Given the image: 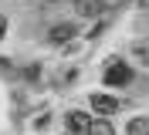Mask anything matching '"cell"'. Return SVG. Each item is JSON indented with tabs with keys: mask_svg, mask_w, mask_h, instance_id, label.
<instances>
[{
	"mask_svg": "<svg viewBox=\"0 0 149 135\" xmlns=\"http://www.w3.org/2000/svg\"><path fill=\"white\" fill-rule=\"evenodd\" d=\"M129 81H132V68H129V64H122L119 57H112L109 68H105V84L122 88V84H129Z\"/></svg>",
	"mask_w": 149,
	"mask_h": 135,
	"instance_id": "cell-1",
	"label": "cell"
},
{
	"mask_svg": "<svg viewBox=\"0 0 149 135\" xmlns=\"http://www.w3.org/2000/svg\"><path fill=\"white\" fill-rule=\"evenodd\" d=\"M65 125H68V132H71V135H88V128H92V118L85 115V111H68Z\"/></svg>",
	"mask_w": 149,
	"mask_h": 135,
	"instance_id": "cell-2",
	"label": "cell"
},
{
	"mask_svg": "<svg viewBox=\"0 0 149 135\" xmlns=\"http://www.w3.org/2000/svg\"><path fill=\"white\" fill-rule=\"evenodd\" d=\"M92 108L98 111V115H115V111H119V101L109 98V95H102V91H95L92 95Z\"/></svg>",
	"mask_w": 149,
	"mask_h": 135,
	"instance_id": "cell-3",
	"label": "cell"
},
{
	"mask_svg": "<svg viewBox=\"0 0 149 135\" xmlns=\"http://www.w3.org/2000/svg\"><path fill=\"white\" fill-rule=\"evenodd\" d=\"M71 37H74V27H71V24H58L54 30H51V44L61 47V44H68Z\"/></svg>",
	"mask_w": 149,
	"mask_h": 135,
	"instance_id": "cell-4",
	"label": "cell"
},
{
	"mask_svg": "<svg viewBox=\"0 0 149 135\" xmlns=\"http://www.w3.org/2000/svg\"><path fill=\"white\" fill-rule=\"evenodd\" d=\"M78 10H81L85 17H98V14H102V3H98V0H78Z\"/></svg>",
	"mask_w": 149,
	"mask_h": 135,
	"instance_id": "cell-5",
	"label": "cell"
},
{
	"mask_svg": "<svg viewBox=\"0 0 149 135\" xmlns=\"http://www.w3.org/2000/svg\"><path fill=\"white\" fill-rule=\"evenodd\" d=\"M125 135H149V118H132Z\"/></svg>",
	"mask_w": 149,
	"mask_h": 135,
	"instance_id": "cell-6",
	"label": "cell"
},
{
	"mask_svg": "<svg viewBox=\"0 0 149 135\" xmlns=\"http://www.w3.org/2000/svg\"><path fill=\"white\" fill-rule=\"evenodd\" d=\"M88 135H115V132H112V125L105 122V115H102L98 122L92 118V128H88Z\"/></svg>",
	"mask_w": 149,
	"mask_h": 135,
	"instance_id": "cell-7",
	"label": "cell"
},
{
	"mask_svg": "<svg viewBox=\"0 0 149 135\" xmlns=\"http://www.w3.org/2000/svg\"><path fill=\"white\" fill-rule=\"evenodd\" d=\"M132 54H136L142 64H149V41H136V44H132Z\"/></svg>",
	"mask_w": 149,
	"mask_h": 135,
	"instance_id": "cell-8",
	"label": "cell"
},
{
	"mask_svg": "<svg viewBox=\"0 0 149 135\" xmlns=\"http://www.w3.org/2000/svg\"><path fill=\"white\" fill-rule=\"evenodd\" d=\"M3 30H7V20H3V17H0V37H3Z\"/></svg>",
	"mask_w": 149,
	"mask_h": 135,
	"instance_id": "cell-9",
	"label": "cell"
}]
</instances>
